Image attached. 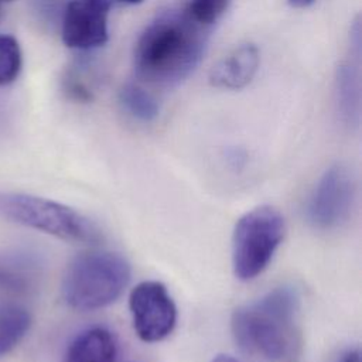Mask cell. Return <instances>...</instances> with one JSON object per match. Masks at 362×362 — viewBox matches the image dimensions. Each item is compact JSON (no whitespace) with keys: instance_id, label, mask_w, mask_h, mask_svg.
<instances>
[{"instance_id":"1","label":"cell","mask_w":362,"mask_h":362,"mask_svg":"<svg viewBox=\"0 0 362 362\" xmlns=\"http://www.w3.org/2000/svg\"><path fill=\"white\" fill-rule=\"evenodd\" d=\"M208 44V28L178 10L157 14L139 35L133 51L136 75L154 86L174 88L199 65Z\"/></svg>"},{"instance_id":"2","label":"cell","mask_w":362,"mask_h":362,"mask_svg":"<svg viewBox=\"0 0 362 362\" xmlns=\"http://www.w3.org/2000/svg\"><path fill=\"white\" fill-rule=\"evenodd\" d=\"M298 313V290L281 284L236 307L230 315V332L236 345L250 355L269 361L287 359L300 342Z\"/></svg>"},{"instance_id":"3","label":"cell","mask_w":362,"mask_h":362,"mask_svg":"<svg viewBox=\"0 0 362 362\" xmlns=\"http://www.w3.org/2000/svg\"><path fill=\"white\" fill-rule=\"evenodd\" d=\"M132 267L126 257L110 250H86L66 266L61 293L78 311H95L115 303L127 287Z\"/></svg>"},{"instance_id":"4","label":"cell","mask_w":362,"mask_h":362,"mask_svg":"<svg viewBox=\"0 0 362 362\" xmlns=\"http://www.w3.org/2000/svg\"><path fill=\"white\" fill-rule=\"evenodd\" d=\"M0 216L68 242L95 245L102 239L99 226L86 215L31 194L0 191Z\"/></svg>"},{"instance_id":"5","label":"cell","mask_w":362,"mask_h":362,"mask_svg":"<svg viewBox=\"0 0 362 362\" xmlns=\"http://www.w3.org/2000/svg\"><path fill=\"white\" fill-rule=\"evenodd\" d=\"M286 233L284 216L270 205L245 212L232 233V269L240 281L262 274L272 262Z\"/></svg>"},{"instance_id":"6","label":"cell","mask_w":362,"mask_h":362,"mask_svg":"<svg viewBox=\"0 0 362 362\" xmlns=\"http://www.w3.org/2000/svg\"><path fill=\"white\" fill-rule=\"evenodd\" d=\"M356 198V181L342 164L328 167L318 178L305 204L307 221L321 230L341 226L351 216Z\"/></svg>"},{"instance_id":"7","label":"cell","mask_w":362,"mask_h":362,"mask_svg":"<svg viewBox=\"0 0 362 362\" xmlns=\"http://www.w3.org/2000/svg\"><path fill=\"white\" fill-rule=\"evenodd\" d=\"M129 310L133 329L144 342H160L175 328V303L167 287L157 280H144L132 288Z\"/></svg>"},{"instance_id":"8","label":"cell","mask_w":362,"mask_h":362,"mask_svg":"<svg viewBox=\"0 0 362 362\" xmlns=\"http://www.w3.org/2000/svg\"><path fill=\"white\" fill-rule=\"evenodd\" d=\"M109 0H71L62 17V41L68 48L90 51L109 38Z\"/></svg>"},{"instance_id":"9","label":"cell","mask_w":362,"mask_h":362,"mask_svg":"<svg viewBox=\"0 0 362 362\" xmlns=\"http://www.w3.org/2000/svg\"><path fill=\"white\" fill-rule=\"evenodd\" d=\"M259 64L260 54L256 45H239L214 65L209 72V83L221 89H242L252 82Z\"/></svg>"},{"instance_id":"10","label":"cell","mask_w":362,"mask_h":362,"mask_svg":"<svg viewBox=\"0 0 362 362\" xmlns=\"http://www.w3.org/2000/svg\"><path fill=\"white\" fill-rule=\"evenodd\" d=\"M359 25L355 31V41L351 42V59L344 61L337 68L335 75V96L338 110L342 117L351 123L359 120L361 112V74H359V61H354L361 55V38H359Z\"/></svg>"},{"instance_id":"11","label":"cell","mask_w":362,"mask_h":362,"mask_svg":"<svg viewBox=\"0 0 362 362\" xmlns=\"http://www.w3.org/2000/svg\"><path fill=\"white\" fill-rule=\"evenodd\" d=\"M116 354L112 332L103 327H90L72 339L65 362H116Z\"/></svg>"},{"instance_id":"12","label":"cell","mask_w":362,"mask_h":362,"mask_svg":"<svg viewBox=\"0 0 362 362\" xmlns=\"http://www.w3.org/2000/svg\"><path fill=\"white\" fill-rule=\"evenodd\" d=\"M31 314L17 303H0V356L10 354L27 335Z\"/></svg>"},{"instance_id":"13","label":"cell","mask_w":362,"mask_h":362,"mask_svg":"<svg viewBox=\"0 0 362 362\" xmlns=\"http://www.w3.org/2000/svg\"><path fill=\"white\" fill-rule=\"evenodd\" d=\"M37 263L25 256L0 257V290L11 294L27 293L37 279Z\"/></svg>"},{"instance_id":"14","label":"cell","mask_w":362,"mask_h":362,"mask_svg":"<svg viewBox=\"0 0 362 362\" xmlns=\"http://www.w3.org/2000/svg\"><path fill=\"white\" fill-rule=\"evenodd\" d=\"M119 102L130 116L140 122H153L160 115L157 98L136 83L122 86L119 90Z\"/></svg>"},{"instance_id":"15","label":"cell","mask_w":362,"mask_h":362,"mask_svg":"<svg viewBox=\"0 0 362 362\" xmlns=\"http://www.w3.org/2000/svg\"><path fill=\"white\" fill-rule=\"evenodd\" d=\"M23 65L18 41L8 34H0V86L17 79Z\"/></svg>"},{"instance_id":"16","label":"cell","mask_w":362,"mask_h":362,"mask_svg":"<svg viewBox=\"0 0 362 362\" xmlns=\"http://www.w3.org/2000/svg\"><path fill=\"white\" fill-rule=\"evenodd\" d=\"M230 1L232 0H189L185 13L194 23L208 28L223 16Z\"/></svg>"},{"instance_id":"17","label":"cell","mask_w":362,"mask_h":362,"mask_svg":"<svg viewBox=\"0 0 362 362\" xmlns=\"http://www.w3.org/2000/svg\"><path fill=\"white\" fill-rule=\"evenodd\" d=\"M338 362H361V352L359 349H349L346 352H344Z\"/></svg>"},{"instance_id":"18","label":"cell","mask_w":362,"mask_h":362,"mask_svg":"<svg viewBox=\"0 0 362 362\" xmlns=\"http://www.w3.org/2000/svg\"><path fill=\"white\" fill-rule=\"evenodd\" d=\"M287 1L294 8H305V7H310L315 0H287Z\"/></svg>"},{"instance_id":"19","label":"cell","mask_w":362,"mask_h":362,"mask_svg":"<svg viewBox=\"0 0 362 362\" xmlns=\"http://www.w3.org/2000/svg\"><path fill=\"white\" fill-rule=\"evenodd\" d=\"M212 362H240L239 359L230 356V355H216Z\"/></svg>"},{"instance_id":"20","label":"cell","mask_w":362,"mask_h":362,"mask_svg":"<svg viewBox=\"0 0 362 362\" xmlns=\"http://www.w3.org/2000/svg\"><path fill=\"white\" fill-rule=\"evenodd\" d=\"M120 1L127 3V4H139V3H141L143 0H120Z\"/></svg>"},{"instance_id":"21","label":"cell","mask_w":362,"mask_h":362,"mask_svg":"<svg viewBox=\"0 0 362 362\" xmlns=\"http://www.w3.org/2000/svg\"><path fill=\"white\" fill-rule=\"evenodd\" d=\"M4 0H0V17H1V4H3Z\"/></svg>"},{"instance_id":"22","label":"cell","mask_w":362,"mask_h":362,"mask_svg":"<svg viewBox=\"0 0 362 362\" xmlns=\"http://www.w3.org/2000/svg\"><path fill=\"white\" fill-rule=\"evenodd\" d=\"M4 1H11V0H4Z\"/></svg>"}]
</instances>
